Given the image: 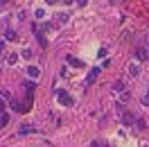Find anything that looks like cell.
Returning <instances> with one entry per match:
<instances>
[{"mask_svg":"<svg viewBox=\"0 0 149 147\" xmlns=\"http://www.w3.org/2000/svg\"><path fill=\"white\" fill-rule=\"evenodd\" d=\"M56 100L61 102V104H65V106H72L74 104V100L70 95H65V91H56Z\"/></svg>","mask_w":149,"mask_h":147,"instance_id":"cell-1","label":"cell"},{"mask_svg":"<svg viewBox=\"0 0 149 147\" xmlns=\"http://www.w3.org/2000/svg\"><path fill=\"white\" fill-rule=\"evenodd\" d=\"M122 125H124V127H131V125H136V116H133L131 111H124V113H122Z\"/></svg>","mask_w":149,"mask_h":147,"instance_id":"cell-2","label":"cell"},{"mask_svg":"<svg viewBox=\"0 0 149 147\" xmlns=\"http://www.w3.org/2000/svg\"><path fill=\"white\" fill-rule=\"evenodd\" d=\"M9 104H11V109H16L18 113H27V111H29L27 104H23V102H16V100H11V97H9Z\"/></svg>","mask_w":149,"mask_h":147,"instance_id":"cell-3","label":"cell"},{"mask_svg":"<svg viewBox=\"0 0 149 147\" xmlns=\"http://www.w3.org/2000/svg\"><path fill=\"white\" fill-rule=\"evenodd\" d=\"M136 57H138V61H147V59H149V50H147V48H142V46L136 48Z\"/></svg>","mask_w":149,"mask_h":147,"instance_id":"cell-4","label":"cell"},{"mask_svg":"<svg viewBox=\"0 0 149 147\" xmlns=\"http://www.w3.org/2000/svg\"><path fill=\"white\" fill-rule=\"evenodd\" d=\"M5 41H18V34H16L11 27H7L5 29Z\"/></svg>","mask_w":149,"mask_h":147,"instance_id":"cell-5","label":"cell"},{"mask_svg":"<svg viewBox=\"0 0 149 147\" xmlns=\"http://www.w3.org/2000/svg\"><path fill=\"white\" fill-rule=\"evenodd\" d=\"M97 75H100V68H93V70H91V75L86 77V84H93L95 79H97Z\"/></svg>","mask_w":149,"mask_h":147,"instance_id":"cell-6","label":"cell"},{"mask_svg":"<svg viewBox=\"0 0 149 147\" xmlns=\"http://www.w3.org/2000/svg\"><path fill=\"white\" fill-rule=\"evenodd\" d=\"M138 73H140L138 64H136V61H133V64H129V75H131V77H138Z\"/></svg>","mask_w":149,"mask_h":147,"instance_id":"cell-7","label":"cell"},{"mask_svg":"<svg viewBox=\"0 0 149 147\" xmlns=\"http://www.w3.org/2000/svg\"><path fill=\"white\" fill-rule=\"evenodd\" d=\"M65 61L72 66V68H79V66H81V61H79V59H74V57H65Z\"/></svg>","mask_w":149,"mask_h":147,"instance_id":"cell-8","label":"cell"},{"mask_svg":"<svg viewBox=\"0 0 149 147\" xmlns=\"http://www.w3.org/2000/svg\"><path fill=\"white\" fill-rule=\"evenodd\" d=\"M5 61H7L9 66H14L16 61H18V55H14V52H11V55H7V57H5Z\"/></svg>","mask_w":149,"mask_h":147,"instance_id":"cell-9","label":"cell"},{"mask_svg":"<svg viewBox=\"0 0 149 147\" xmlns=\"http://www.w3.org/2000/svg\"><path fill=\"white\" fill-rule=\"evenodd\" d=\"M32 131H34V127H32V125H23V127L18 129V134H23V136H25V134H32Z\"/></svg>","mask_w":149,"mask_h":147,"instance_id":"cell-10","label":"cell"},{"mask_svg":"<svg viewBox=\"0 0 149 147\" xmlns=\"http://www.w3.org/2000/svg\"><path fill=\"white\" fill-rule=\"evenodd\" d=\"M38 73H41V70H38L36 66H29V68H27V75H29V77H38Z\"/></svg>","mask_w":149,"mask_h":147,"instance_id":"cell-11","label":"cell"},{"mask_svg":"<svg viewBox=\"0 0 149 147\" xmlns=\"http://www.w3.org/2000/svg\"><path fill=\"white\" fill-rule=\"evenodd\" d=\"M124 88H127V86H124V82H115V84H113V91H115V93H122Z\"/></svg>","mask_w":149,"mask_h":147,"instance_id":"cell-12","label":"cell"},{"mask_svg":"<svg viewBox=\"0 0 149 147\" xmlns=\"http://www.w3.org/2000/svg\"><path fill=\"white\" fill-rule=\"evenodd\" d=\"M136 127L145 131V129H149V125H147V120H142V118H140V120H136Z\"/></svg>","mask_w":149,"mask_h":147,"instance_id":"cell-13","label":"cell"},{"mask_svg":"<svg viewBox=\"0 0 149 147\" xmlns=\"http://www.w3.org/2000/svg\"><path fill=\"white\" fill-rule=\"evenodd\" d=\"M23 88H25V91H36V86H34V84H29V82H23Z\"/></svg>","mask_w":149,"mask_h":147,"instance_id":"cell-14","label":"cell"},{"mask_svg":"<svg viewBox=\"0 0 149 147\" xmlns=\"http://www.w3.org/2000/svg\"><path fill=\"white\" fill-rule=\"evenodd\" d=\"M7 122H9V116H7V113H2V116H0V127H5Z\"/></svg>","mask_w":149,"mask_h":147,"instance_id":"cell-15","label":"cell"},{"mask_svg":"<svg viewBox=\"0 0 149 147\" xmlns=\"http://www.w3.org/2000/svg\"><path fill=\"white\" fill-rule=\"evenodd\" d=\"M34 16H36V18H43V16H45V11H43V9H36V11H34Z\"/></svg>","mask_w":149,"mask_h":147,"instance_id":"cell-16","label":"cell"},{"mask_svg":"<svg viewBox=\"0 0 149 147\" xmlns=\"http://www.w3.org/2000/svg\"><path fill=\"white\" fill-rule=\"evenodd\" d=\"M23 57H25V59H29V57H32V50H29V48H25V50H23Z\"/></svg>","mask_w":149,"mask_h":147,"instance_id":"cell-17","label":"cell"},{"mask_svg":"<svg viewBox=\"0 0 149 147\" xmlns=\"http://www.w3.org/2000/svg\"><path fill=\"white\" fill-rule=\"evenodd\" d=\"M27 18V11H18V20H25Z\"/></svg>","mask_w":149,"mask_h":147,"instance_id":"cell-18","label":"cell"},{"mask_svg":"<svg viewBox=\"0 0 149 147\" xmlns=\"http://www.w3.org/2000/svg\"><path fill=\"white\" fill-rule=\"evenodd\" d=\"M56 20H59V23H65V20H68V16H63V14H59V16H56Z\"/></svg>","mask_w":149,"mask_h":147,"instance_id":"cell-19","label":"cell"},{"mask_svg":"<svg viewBox=\"0 0 149 147\" xmlns=\"http://www.w3.org/2000/svg\"><path fill=\"white\" fill-rule=\"evenodd\" d=\"M142 104H149V91H147V95L142 97Z\"/></svg>","mask_w":149,"mask_h":147,"instance_id":"cell-20","label":"cell"},{"mask_svg":"<svg viewBox=\"0 0 149 147\" xmlns=\"http://www.w3.org/2000/svg\"><path fill=\"white\" fill-rule=\"evenodd\" d=\"M61 2H63V5H72L74 0H61Z\"/></svg>","mask_w":149,"mask_h":147,"instance_id":"cell-21","label":"cell"},{"mask_svg":"<svg viewBox=\"0 0 149 147\" xmlns=\"http://www.w3.org/2000/svg\"><path fill=\"white\" fill-rule=\"evenodd\" d=\"M2 50H5V41H0V52H2Z\"/></svg>","mask_w":149,"mask_h":147,"instance_id":"cell-22","label":"cell"},{"mask_svg":"<svg viewBox=\"0 0 149 147\" xmlns=\"http://www.w3.org/2000/svg\"><path fill=\"white\" fill-rule=\"evenodd\" d=\"M47 5H56V0H45Z\"/></svg>","mask_w":149,"mask_h":147,"instance_id":"cell-23","label":"cell"},{"mask_svg":"<svg viewBox=\"0 0 149 147\" xmlns=\"http://www.w3.org/2000/svg\"><path fill=\"white\" fill-rule=\"evenodd\" d=\"M77 5H86V0H79V2H77Z\"/></svg>","mask_w":149,"mask_h":147,"instance_id":"cell-24","label":"cell"},{"mask_svg":"<svg viewBox=\"0 0 149 147\" xmlns=\"http://www.w3.org/2000/svg\"><path fill=\"white\" fill-rule=\"evenodd\" d=\"M5 2H9V0H0V5H5Z\"/></svg>","mask_w":149,"mask_h":147,"instance_id":"cell-25","label":"cell"}]
</instances>
